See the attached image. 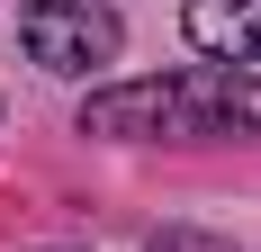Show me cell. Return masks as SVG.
Listing matches in <instances>:
<instances>
[{
    "mask_svg": "<svg viewBox=\"0 0 261 252\" xmlns=\"http://www.w3.org/2000/svg\"><path fill=\"white\" fill-rule=\"evenodd\" d=\"M18 45H27V63H45V72L72 81V72L117 63L126 27H117L108 0H27V9H18Z\"/></svg>",
    "mask_w": 261,
    "mask_h": 252,
    "instance_id": "7a4b0ae2",
    "label": "cell"
},
{
    "mask_svg": "<svg viewBox=\"0 0 261 252\" xmlns=\"http://www.w3.org/2000/svg\"><path fill=\"white\" fill-rule=\"evenodd\" d=\"M81 135H108V144H225V135H261V72L189 63V72H153V81H108V90L81 99Z\"/></svg>",
    "mask_w": 261,
    "mask_h": 252,
    "instance_id": "6da1fadb",
    "label": "cell"
},
{
    "mask_svg": "<svg viewBox=\"0 0 261 252\" xmlns=\"http://www.w3.org/2000/svg\"><path fill=\"white\" fill-rule=\"evenodd\" d=\"M180 36L207 54V63L252 72V63H261V0H189V9H180Z\"/></svg>",
    "mask_w": 261,
    "mask_h": 252,
    "instance_id": "3957f363",
    "label": "cell"
},
{
    "mask_svg": "<svg viewBox=\"0 0 261 252\" xmlns=\"http://www.w3.org/2000/svg\"><path fill=\"white\" fill-rule=\"evenodd\" d=\"M144 252H234V243H225V234H207V225H162Z\"/></svg>",
    "mask_w": 261,
    "mask_h": 252,
    "instance_id": "277c9868",
    "label": "cell"
}]
</instances>
